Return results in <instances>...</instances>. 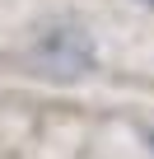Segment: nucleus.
I'll return each instance as SVG.
<instances>
[{
    "label": "nucleus",
    "instance_id": "obj_1",
    "mask_svg": "<svg viewBox=\"0 0 154 159\" xmlns=\"http://www.w3.org/2000/svg\"><path fill=\"white\" fill-rule=\"evenodd\" d=\"M28 61H33L37 75L56 80V84H80L84 75L98 70V42L80 19H56L37 33Z\"/></svg>",
    "mask_w": 154,
    "mask_h": 159
},
{
    "label": "nucleus",
    "instance_id": "obj_2",
    "mask_svg": "<svg viewBox=\"0 0 154 159\" xmlns=\"http://www.w3.org/2000/svg\"><path fill=\"white\" fill-rule=\"evenodd\" d=\"M145 145H149V154H154V126H149V131H145Z\"/></svg>",
    "mask_w": 154,
    "mask_h": 159
},
{
    "label": "nucleus",
    "instance_id": "obj_3",
    "mask_svg": "<svg viewBox=\"0 0 154 159\" xmlns=\"http://www.w3.org/2000/svg\"><path fill=\"white\" fill-rule=\"evenodd\" d=\"M140 5H149V10H154V0H140Z\"/></svg>",
    "mask_w": 154,
    "mask_h": 159
}]
</instances>
